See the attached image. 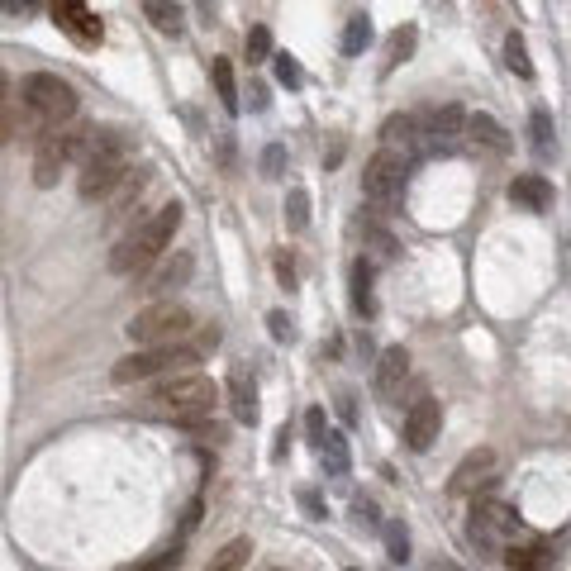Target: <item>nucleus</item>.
Returning a JSON list of instances; mask_svg holds the SVG:
<instances>
[{"label": "nucleus", "instance_id": "1", "mask_svg": "<svg viewBox=\"0 0 571 571\" xmlns=\"http://www.w3.org/2000/svg\"><path fill=\"white\" fill-rule=\"evenodd\" d=\"M177 229H181V205L177 200H167L162 210H153L148 219H138L134 229H124V234L115 238V248H110V272L115 276L148 272V267L172 248Z\"/></svg>", "mask_w": 571, "mask_h": 571}, {"label": "nucleus", "instance_id": "2", "mask_svg": "<svg viewBox=\"0 0 571 571\" xmlns=\"http://www.w3.org/2000/svg\"><path fill=\"white\" fill-rule=\"evenodd\" d=\"M129 177V134L119 129H91L86 148H81V200H105L119 191V181Z\"/></svg>", "mask_w": 571, "mask_h": 571}, {"label": "nucleus", "instance_id": "3", "mask_svg": "<svg viewBox=\"0 0 571 571\" xmlns=\"http://www.w3.org/2000/svg\"><path fill=\"white\" fill-rule=\"evenodd\" d=\"M153 405H158V414H167L172 424H191V429H200L219 405V386L210 381V376H200V372L167 376L158 391H153Z\"/></svg>", "mask_w": 571, "mask_h": 571}, {"label": "nucleus", "instance_id": "4", "mask_svg": "<svg viewBox=\"0 0 571 571\" xmlns=\"http://www.w3.org/2000/svg\"><path fill=\"white\" fill-rule=\"evenodd\" d=\"M191 329H196V315L181 300H153L148 310L129 319V343L134 348H172V343H186Z\"/></svg>", "mask_w": 571, "mask_h": 571}, {"label": "nucleus", "instance_id": "5", "mask_svg": "<svg viewBox=\"0 0 571 571\" xmlns=\"http://www.w3.org/2000/svg\"><path fill=\"white\" fill-rule=\"evenodd\" d=\"M91 138V124H62V129H39V148H34V186L53 191L58 177L81 162V148Z\"/></svg>", "mask_w": 571, "mask_h": 571}, {"label": "nucleus", "instance_id": "6", "mask_svg": "<svg viewBox=\"0 0 571 571\" xmlns=\"http://www.w3.org/2000/svg\"><path fill=\"white\" fill-rule=\"evenodd\" d=\"M200 357L196 343H172V348H134L129 357H119L110 367L115 386H138V381H153V376H181L191 362Z\"/></svg>", "mask_w": 571, "mask_h": 571}, {"label": "nucleus", "instance_id": "7", "mask_svg": "<svg viewBox=\"0 0 571 571\" xmlns=\"http://www.w3.org/2000/svg\"><path fill=\"white\" fill-rule=\"evenodd\" d=\"M20 100L43 129H62L67 119L77 115V91H72V81H62L58 72H29V77L20 81Z\"/></svg>", "mask_w": 571, "mask_h": 571}, {"label": "nucleus", "instance_id": "8", "mask_svg": "<svg viewBox=\"0 0 571 571\" xmlns=\"http://www.w3.org/2000/svg\"><path fill=\"white\" fill-rule=\"evenodd\" d=\"M400 186H405V158L391 148H376L362 167V196L372 200L376 210H391L400 200Z\"/></svg>", "mask_w": 571, "mask_h": 571}, {"label": "nucleus", "instance_id": "9", "mask_svg": "<svg viewBox=\"0 0 571 571\" xmlns=\"http://www.w3.org/2000/svg\"><path fill=\"white\" fill-rule=\"evenodd\" d=\"M495 476H500V453H495V448H476V453H467L462 462H457L448 491L453 495H476V491H486V486H495Z\"/></svg>", "mask_w": 571, "mask_h": 571}, {"label": "nucleus", "instance_id": "10", "mask_svg": "<svg viewBox=\"0 0 571 571\" xmlns=\"http://www.w3.org/2000/svg\"><path fill=\"white\" fill-rule=\"evenodd\" d=\"M443 434V405L429 400V395H419L410 410H405V443H410L414 453H429Z\"/></svg>", "mask_w": 571, "mask_h": 571}, {"label": "nucleus", "instance_id": "11", "mask_svg": "<svg viewBox=\"0 0 571 571\" xmlns=\"http://www.w3.org/2000/svg\"><path fill=\"white\" fill-rule=\"evenodd\" d=\"M53 20H58L62 34H67V39H77L81 48H96V43L105 39L100 15L91 10V5H81V0H62V5H53Z\"/></svg>", "mask_w": 571, "mask_h": 571}, {"label": "nucleus", "instance_id": "12", "mask_svg": "<svg viewBox=\"0 0 571 571\" xmlns=\"http://www.w3.org/2000/svg\"><path fill=\"white\" fill-rule=\"evenodd\" d=\"M514 529V514L505 510V505H476L472 510V524H467V533H472V543L481 552H495L500 548V538Z\"/></svg>", "mask_w": 571, "mask_h": 571}, {"label": "nucleus", "instance_id": "13", "mask_svg": "<svg viewBox=\"0 0 571 571\" xmlns=\"http://www.w3.org/2000/svg\"><path fill=\"white\" fill-rule=\"evenodd\" d=\"M405 381H410V353L395 343V348H386V353L376 357V395H381V400H395Z\"/></svg>", "mask_w": 571, "mask_h": 571}, {"label": "nucleus", "instance_id": "14", "mask_svg": "<svg viewBox=\"0 0 571 571\" xmlns=\"http://www.w3.org/2000/svg\"><path fill=\"white\" fill-rule=\"evenodd\" d=\"M429 143H434L438 153H448V148H457L462 138H467V110L462 105H443V110H434V119H429Z\"/></svg>", "mask_w": 571, "mask_h": 571}, {"label": "nucleus", "instance_id": "15", "mask_svg": "<svg viewBox=\"0 0 571 571\" xmlns=\"http://www.w3.org/2000/svg\"><path fill=\"white\" fill-rule=\"evenodd\" d=\"M510 200L519 205V210H533V215H543V210L552 205L548 177H538V172H519V177L510 181Z\"/></svg>", "mask_w": 571, "mask_h": 571}, {"label": "nucleus", "instance_id": "16", "mask_svg": "<svg viewBox=\"0 0 571 571\" xmlns=\"http://www.w3.org/2000/svg\"><path fill=\"white\" fill-rule=\"evenodd\" d=\"M191 267H196V257H191V253L167 257V262H158V267H153V276H148V286H143V291L167 296V291H177V286H186V281H191Z\"/></svg>", "mask_w": 571, "mask_h": 571}, {"label": "nucleus", "instance_id": "17", "mask_svg": "<svg viewBox=\"0 0 571 571\" xmlns=\"http://www.w3.org/2000/svg\"><path fill=\"white\" fill-rule=\"evenodd\" d=\"M467 138H472L476 148H486V153H510V134H505V124L491 115H467Z\"/></svg>", "mask_w": 571, "mask_h": 571}, {"label": "nucleus", "instance_id": "18", "mask_svg": "<svg viewBox=\"0 0 571 571\" xmlns=\"http://www.w3.org/2000/svg\"><path fill=\"white\" fill-rule=\"evenodd\" d=\"M414 43H419V34H414V24H400L391 39H386V58H381V77H391L395 67H405V62L414 58Z\"/></svg>", "mask_w": 571, "mask_h": 571}, {"label": "nucleus", "instance_id": "19", "mask_svg": "<svg viewBox=\"0 0 571 571\" xmlns=\"http://www.w3.org/2000/svg\"><path fill=\"white\" fill-rule=\"evenodd\" d=\"M229 395H234V419L253 429L257 414H262V410H257V386L243 372H234V376H229Z\"/></svg>", "mask_w": 571, "mask_h": 571}, {"label": "nucleus", "instance_id": "20", "mask_svg": "<svg viewBox=\"0 0 571 571\" xmlns=\"http://www.w3.org/2000/svg\"><path fill=\"white\" fill-rule=\"evenodd\" d=\"M148 172H134V177H124L119 181V191L110 196V219H124V215H134V205L143 200V191H148Z\"/></svg>", "mask_w": 571, "mask_h": 571}, {"label": "nucleus", "instance_id": "21", "mask_svg": "<svg viewBox=\"0 0 571 571\" xmlns=\"http://www.w3.org/2000/svg\"><path fill=\"white\" fill-rule=\"evenodd\" d=\"M248 557H253V543L248 538H229L219 552H210L205 571H248Z\"/></svg>", "mask_w": 571, "mask_h": 571}, {"label": "nucleus", "instance_id": "22", "mask_svg": "<svg viewBox=\"0 0 571 571\" xmlns=\"http://www.w3.org/2000/svg\"><path fill=\"white\" fill-rule=\"evenodd\" d=\"M353 310H357L362 319H372V315H376V296H372V262H362V257L353 262Z\"/></svg>", "mask_w": 571, "mask_h": 571}, {"label": "nucleus", "instance_id": "23", "mask_svg": "<svg viewBox=\"0 0 571 571\" xmlns=\"http://www.w3.org/2000/svg\"><path fill=\"white\" fill-rule=\"evenodd\" d=\"M414 115H391L386 124H381V143L391 148V153H400L405 158V148H414Z\"/></svg>", "mask_w": 571, "mask_h": 571}, {"label": "nucleus", "instance_id": "24", "mask_svg": "<svg viewBox=\"0 0 571 571\" xmlns=\"http://www.w3.org/2000/svg\"><path fill=\"white\" fill-rule=\"evenodd\" d=\"M210 77H215V91H219V105L238 115V81H234V62L229 58H215L210 62Z\"/></svg>", "mask_w": 571, "mask_h": 571}, {"label": "nucleus", "instance_id": "25", "mask_svg": "<svg viewBox=\"0 0 571 571\" xmlns=\"http://www.w3.org/2000/svg\"><path fill=\"white\" fill-rule=\"evenodd\" d=\"M381 543H386L391 562H410V529L400 519H381Z\"/></svg>", "mask_w": 571, "mask_h": 571}, {"label": "nucleus", "instance_id": "26", "mask_svg": "<svg viewBox=\"0 0 571 571\" xmlns=\"http://www.w3.org/2000/svg\"><path fill=\"white\" fill-rule=\"evenodd\" d=\"M319 457H324V467L334 476H348V467H353V457H348V443H343V434H324V443H319Z\"/></svg>", "mask_w": 571, "mask_h": 571}, {"label": "nucleus", "instance_id": "27", "mask_svg": "<svg viewBox=\"0 0 571 571\" xmlns=\"http://www.w3.org/2000/svg\"><path fill=\"white\" fill-rule=\"evenodd\" d=\"M505 67H510L514 77H524V81L533 77V62H529V43H524V34H519V29H514L510 39H505Z\"/></svg>", "mask_w": 571, "mask_h": 571}, {"label": "nucleus", "instance_id": "28", "mask_svg": "<svg viewBox=\"0 0 571 571\" xmlns=\"http://www.w3.org/2000/svg\"><path fill=\"white\" fill-rule=\"evenodd\" d=\"M367 43H372V20H367V15H353L348 29H343V58H357Z\"/></svg>", "mask_w": 571, "mask_h": 571}, {"label": "nucleus", "instance_id": "29", "mask_svg": "<svg viewBox=\"0 0 571 571\" xmlns=\"http://www.w3.org/2000/svg\"><path fill=\"white\" fill-rule=\"evenodd\" d=\"M143 15L153 20L158 34H181V5H158L153 0V5H143Z\"/></svg>", "mask_w": 571, "mask_h": 571}, {"label": "nucleus", "instance_id": "30", "mask_svg": "<svg viewBox=\"0 0 571 571\" xmlns=\"http://www.w3.org/2000/svg\"><path fill=\"white\" fill-rule=\"evenodd\" d=\"M529 134H533V153H538V158H548V153H552V115H548V110H533Z\"/></svg>", "mask_w": 571, "mask_h": 571}, {"label": "nucleus", "instance_id": "31", "mask_svg": "<svg viewBox=\"0 0 571 571\" xmlns=\"http://www.w3.org/2000/svg\"><path fill=\"white\" fill-rule=\"evenodd\" d=\"M286 224H291V229H305V224H310V196H305V191H291V196H286Z\"/></svg>", "mask_w": 571, "mask_h": 571}, {"label": "nucleus", "instance_id": "32", "mask_svg": "<svg viewBox=\"0 0 571 571\" xmlns=\"http://www.w3.org/2000/svg\"><path fill=\"white\" fill-rule=\"evenodd\" d=\"M272 58V29L267 24H253L248 29V62H267Z\"/></svg>", "mask_w": 571, "mask_h": 571}, {"label": "nucleus", "instance_id": "33", "mask_svg": "<svg viewBox=\"0 0 571 571\" xmlns=\"http://www.w3.org/2000/svg\"><path fill=\"white\" fill-rule=\"evenodd\" d=\"M181 567V548H167L158 557H148V562H138V567H124V571H177Z\"/></svg>", "mask_w": 571, "mask_h": 571}, {"label": "nucleus", "instance_id": "34", "mask_svg": "<svg viewBox=\"0 0 571 571\" xmlns=\"http://www.w3.org/2000/svg\"><path fill=\"white\" fill-rule=\"evenodd\" d=\"M15 134H20V110H15V105H5V110H0V148H5Z\"/></svg>", "mask_w": 571, "mask_h": 571}, {"label": "nucleus", "instance_id": "35", "mask_svg": "<svg viewBox=\"0 0 571 571\" xmlns=\"http://www.w3.org/2000/svg\"><path fill=\"white\" fill-rule=\"evenodd\" d=\"M353 519H357V529H381L372 500H353Z\"/></svg>", "mask_w": 571, "mask_h": 571}, {"label": "nucleus", "instance_id": "36", "mask_svg": "<svg viewBox=\"0 0 571 571\" xmlns=\"http://www.w3.org/2000/svg\"><path fill=\"white\" fill-rule=\"evenodd\" d=\"M276 77L286 81V86H300V67L291 53H276Z\"/></svg>", "mask_w": 571, "mask_h": 571}, {"label": "nucleus", "instance_id": "37", "mask_svg": "<svg viewBox=\"0 0 571 571\" xmlns=\"http://www.w3.org/2000/svg\"><path fill=\"white\" fill-rule=\"evenodd\" d=\"M281 162H286V148H267V153H262V177H281Z\"/></svg>", "mask_w": 571, "mask_h": 571}, {"label": "nucleus", "instance_id": "38", "mask_svg": "<svg viewBox=\"0 0 571 571\" xmlns=\"http://www.w3.org/2000/svg\"><path fill=\"white\" fill-rule=\"evenodd\" d=\"M305 429H310V438H315V448L324 443V434H329V424H324V410H310L305 414Z\"/></svg>", "mask_w": 571, "mask_h": 571}, {"label": "nucleus", "instance_id": "39", "mask_svg": "<svg viewBox=\"0 0 571 571\" xmlns=\"http://www.w3.org/2000/svg\"><path fill=\"white\" fill-rule=\"evenodd\" d=\"M505 562H510V567H514V571H533V567H538V562H543V557H533V552H529V548H514V552H510V557H505Z\"/></svg>", "mask_w": 571, "mask_h": 571}, {"label": "nucleus", "instance_id": "40", "mask_svg": "<svg viewBox=\"0 0 571 571\" xmlns=\"http://www.w3.org/2000/svg\"><path fill=\"white\" fill-rule=\"evenodd\" d=\"M267 324H272V338H291V319L281 315V310H272V319H267Z\"/></svg>", "mask_w": 571, "mask_h": 571}, {"label": "nucleus", "instance_id": "41", "mask_svg": "<svg viewBox=\"0 0 571 571\" xmlns=\"http://www.w3.org/2000/svg\"><path fill=\"white\" fill-rule=\"evenodd\" d=\"M338 414H343V424H357V405H353V395H338Z\"/></svg>", "mask_w": 571, "mask_h": 571}, {"label": "nucleus", "instance_id": "42", "mask_svg": "<svg viewBox=\"0 0 571 571\" xmlns=\"http://www.w3.org/2000/svg\"><path fill=\"white\" fill-rule=\"evenodd\" d=\"M5 105H15V86H10L5 67H0V110H5Z\"/></svg>", "mask_w": 571, "mask_h": 571}, {"label": "nucleus", "instance_id": "43", "mask_svg": "<svg viewBox=\"0 0 571 571\" xmlns=\"http://www.w3.org/2000/svg\"><path fill=\"white\" fill-rule=\"evenodd\" d=\"M276 276L291 281V276H296V262H291V257H276Z\"/></svg>", "mask_w": 571, "mask_h": 571}, {"label": "nucleus", "instance_id": "44", "mask_svg": "<svg viewBox=\"0 0 571 571\" xmlns=\"http://www.w3.org/2000/svg\"><path fill=\"white\" fill-rule=\"evenodd\" d=\"M257 571H286V567H257Z\"/></svg>", "mask_w": 571, "mask_h": 571}, {"label": "nucleus", "instance_id": "45", "mask_svg": "<svg viewBox=\"0 0 571 571\" xmlns=\"http://www.w3.org/2000/svg\"><path fill=\"white\" fill-rule=\"evenodd\" d=\"M348 571H362V567H348Z\"/></svg>", "mask_w": 571, "mask_h": 571}]
</instances>
